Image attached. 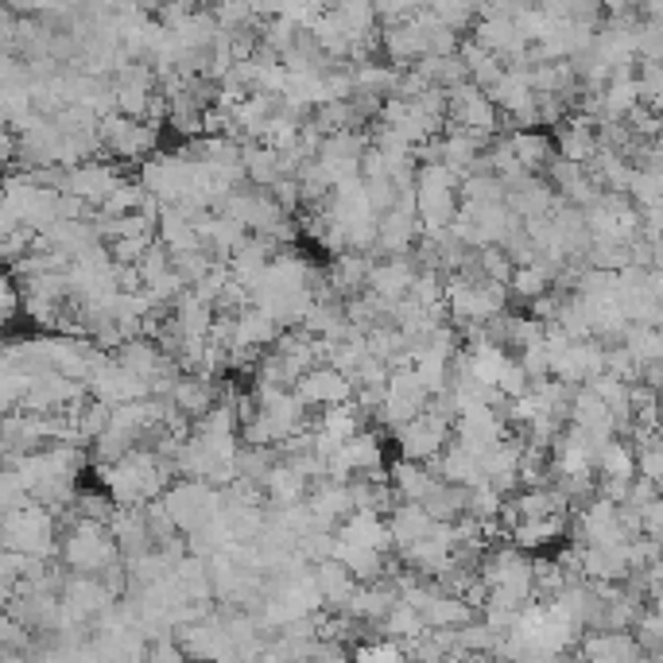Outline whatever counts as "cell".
<instances>
[{"label":"cell","instance_id":"cell-16","mask_svg":"<svg viewBox=\"0 0 663 663\" xmlns=\"http://www.w3.org/2000/svg\"><path fill=\"white\" fill-rule=\"evenodd\" d=\"M144 198H147L144 187H140L136 179H129V175H124V179L117 183L113 190H109V198L93 213H98V218H124V213H136Z\"/></svg>","mask_w":663,"mask_h":663},{"label":"cell","instance_id":"cell-19","mask_svg":"<svg viewBox=\"0 0 663 663\" xmlns=\"http://www.w3.org/2000/svg\"><path fill=\"white\" fill-rule=\"evenodd\" d=\"M27 648H32V632H27L24 625L16 621V617L0 614V652L27 655Z\"/></svg>","mask_w":663,"mask_h":663},{"label":"cell","instance_id":"cell-13","mask_svg":"<svg viewBox=\"0 0 663 663\" xmlns=\"http://www.w3.org/2000/svg\"><path fill=\"white\" fill-rule=\"evenodd\" d=\"M571 516H543V520H516L508 540H512L516 551H540L548 543H555L559 535L566 532Z\"/></svg>","mask_w":663,"mask_h":663},{"label":"cell","instance_id":"cell-2","mask_svg":"<svg viewBox=\"0 0 663 663\" xmlns=\"http://www.w3.org/2000/svg\"><path fill=\"white\" fill-rule=\"evenodd\" d=\"M98 140L101 152H109L113 159H124V164H144L159 152V129L144 121H124V117L109 113L98 121Z\"/></svg>","mask_w":663,"mask_h":663},{"label":"cell","instance_id":"cell-1","mask_svg":"<svg viewBox=\"0 0 663 663\" xmlns=\"http://www.w3.org/2000/svg\"><path fill=\"white\" fill-rule=\"evenodd\" d=\"M117 543L106 524L93 520H70L58 528V563L70 574H101L109 563H117Z\"/></svg>","mask_w":663,"mask_h":663},{"label":"cell","instance_id":"cell-5","mask_svg":"<svg viewBox=\"0 0 663 663\" xmlns=\"http://www.w3.org/2000/svg\"><path fill=\"white\" fill-rule=\"evenodd\" d=\"M291 393L303 400L307 411H311V408L327 411V408H338V404H350L353 400V380L342 377L338 368L319 365V368H311V373H303V377L295 380Z\"/></svg>","mask_w":663,"mask_h":663},{"label":"cell","instance_id":"cell-11","mask_svg":"<svg viewBox=\"0 0 663 663\" xmlns=\"http://www.w3.org/2000/svg\"><path fill=\"white\" fill-rule=\"evenodd\" d=\"M419 241V221L408 218L400 210H388L385 218H377V245L385 256H408Z\"/></svg>","mask_w":663,"mask_h":663},{"label":"cell","instance_id":"cell-4","mask_svg":"<svg viewBox=\"0 0 663 663\" xmlns=\"http://www.w3.org/2000/svg\"><path fill=\"white\" fill-rule=\"evenodd\" d=\"M124 179V172L113 164V159H90V164L66 167L63 175V190L58 195H70L78 202H86L90 210H98L101 202L109 198V190Z\"/></svg>","mask_w":663,"mask_h":663},{"label":"cell","instance_id":"cell-18","mask_svg":"<svg viewBox=\"0 0 663 663\" xmlns=\"http://www.w3.org/2000/svg\"><path fill=\"white\" fill-rule=\"evenodd\" d=\"M427 12H431L434 24H442L446 32H454V35L469 32V27H474V20H477L474 4H454V0H446V4H434V9H427Z\"/></svg>","mask_w":663,"mask_h":663},{"label":"cell","instance_id":"cell-9","mask_svg":"<svg viewBox=\"0 0 663 663\" xmlns=\"http://www.w3.org/2000/svg\"><path fill=\"white\" fill-rule=\"evenodd\" d=\"M385 524H388V540H393L396 555H400L404 548H411V543L427 540V535L434 532V520L419 505H396L393 512L385 516Z\"/></svg>","mask_w":663,"mask_h":663},{"label":"cell","instance_id":"cell-12","mask_svg":"<svg viewBox=\"0 0 663 663\" xmlns=\"http://www.w3.org/2000/svg\"><path fill=\"white\" fill-rule=\"evenodd\" d=\"M307 489H311V485H307L303 477L295 474L287 462H276V466H272L268 474H264V482H261V493H264V500H272V508L303 505Z\"/></svg>","mask_w":663,"mask_h":663},{"label":"cell","instance_id":"cell-15","mask_svg":"<svg viewBox=\"0 0 663 663\" xmlns=\"http://www.w3.org/2000/svg\"><path fill=\"white\" fill-rule=\"evenodd\" d=\"M419 632H423V617H419L411 606H404V601H393V606H388V614L380 617V637H385V640L408 644V640H416Z\"/></svg>","mask_w":663,"mask_h":663},{"label":"cell","instance_id":"cell-20","mask_svg":"<svg viewBox=\"0 0 663 663\" xmlns=\"http://www.w3.org/2000/svg\"><path fill=\"white\" fill-rule=\"evenodd\" d=\"M528 388H532L528 373H524L520 365H516V357H508V365L500 368V377H497V393L505 396V400H516V396H524Z\"/></svg>","mask_w":663,"mask_h":663},{"label":"cell","instance_id":"cell-14","mask_svg":"<svg viewBox=\"0 0 663 663\" xmlns=\"http://www.w3.org/2000/svg\"><path fill=\"white\" fill-rule=\"evenodd\" d=\"M555 287V272L548 264H524V268H516L512 279H508V295H516L520 303H535L540 295H548Z\"/></svg>","mask_w":663,"mask_h":663},{"label":"cell","instance_id":"cell-8","mask_svg":"<svg viewBox=\"0 0 663 663\" xmlns=\"http://www.w3.org/2000/svg\"><path fill=\"white\" fill-rule=\"evenodd\" d=\"M439 477L431 466H419V462H396L393 474H388V489H393L396 505H423L434 489H439Z\"/></svg>","mask_w":663,"mask_h":663},{"label":"cell","instance_id":"cell-7","mask_svg":"<svg viewBox=\"0 0 663 663\" xmlns=\"http://www.w3.org/2000/svg\"><path fill=\"white\" fill-rule=\"evenodd\" d=\"M334 540L345 543V548H361V551H393V540H388V524L385 516L377 512H350L342 524L334 528Z\"/></svg>","mask_w":663,"mask_h":663},{"label":"cell","instance_id":"cell-3","mask_svg":"<svg viewBox=\"0 0 663 663\" xmlns=\"http://www.w3.org/2000/svg\"><path fill=\"white\" fill-rule=\"evenodd\" d=\"M396 442H400L404 462H419V466H431L442 451H446V442L454 439V423L451 419H442L439 411L423 408L411 423L396 427Z\"/></svg>","mask_w":663,"mask_h":663},{"label":"cell","instance_id":"cell-10","mask_svg":"<svg viewBox=\"0 0 663 663\" xmlns=\"http://www.w3.org/2000/svg\"><path fill=\"white\" fill-rule=\"evenodd\" d=\"M508 147H512V159L524 167L528 175H540L543 167L555 159V144L543 129H528V132H505Z\"/></svg>","mask_w":663,"mask_h":663},{"label":"cell","instance_id":"cell-6","mask_svg":"<svg viewBox=\"0 0 663 663\" xmlns=\"http://www.w3.org/2000/svg\"><path fill=\"white\" fill-rule=\"evenodd\" d=\"M411 279H416L411 256H385V261H373V268H368L365 291L385 299V303H400V299H408Z\"/></svg>","mask_w":663,"mask_h":663},{"label":"cell","instance_id":"cell-21","mask_svg":"<svg viewBox=\"0 0 663 663\" xmlns=\"http://www.w3.org/2000/svg\"><path fill=\"white\" fill-rule=\"evenodd\" d=\"M144 663H190V660L183 655V648L175 644V637H164V640H152V644H147Z\"/></svg>","mask_w":663,"mask_h":663},{"label":"cell","instance_id":"cell-22","mask_svg":"<svg viewBox=\"0 0 663 663\" xmlns=\"http://www.w3.org/2000/svg\"><path fill=\"white\" fill-rule=\"evenodd\" d=\"M458 663H493L489 655H482V652H474V655H462Z\"/></svg>","mask_w":663,"mask_h":663},{"label":"cell","instance_id":"cell-17","mask_svg":"<svg viewBox=\"0 0 663 663\" xmlns=\"http://www.w3.org/2000/svg\"><path fill=\"white\" fill-rule=\"evenodd\" d=\"M350 663H408L404 660V648L396 640H361V644L350 648Z\"/></svg>","mask_w":663,"mask_h":663}]
</instances>
